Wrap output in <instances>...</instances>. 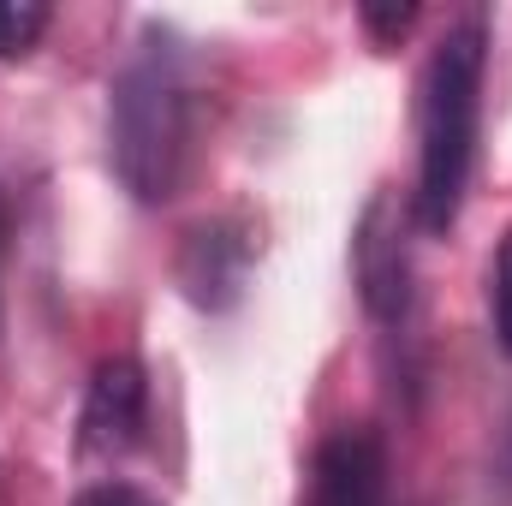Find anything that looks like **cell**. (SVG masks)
I'll list each match as a JSON object with an SVG mask.
<instances>
[{"instance_id":"7c38bea8","label":"cell","mask_w":512,"mask_h":506,"mask_svg":"<svg viewBox=\"0 0 512 506\" xmlns=\"http://www.w3.org/2000/svg\"><path fill=\"white\" fill-rule=\"evenodd\" d=\"M0 256H6V221H0Z\"/></svg>"},{"instance_id":"8992f818","label":"cell","mask_w":512,"mask_h":506,"mask_svg":"<svg viewBox=\"0 0 512 506\" xmlns=\"http://www.w3.org/2000/svg\"><path fill=\"white\" fill-rule=\"evenodd\" d=\"M245 268H251V239L233 221H209L185 239L179 256V280L203 310H227L245 292Z\"/></svg>"},{"instance_id":"52a82bcc","label":"cell","mask_w":512,"mask_h":506,"mask_svg":"<svg viewBox=\"0 0 512 506\" xmlns=\"http://www.w3.org/2000/svg\"><path fill=\"white\" fill-rule=\"evenodd\" d=\"M48 24H54L48 6H36V0H0V60H24L42 42Z\"/></svg>"},{"instance_id":"6da1fadb","label":"cell","mask_w":512,"mask_h":506,"mask_svg":"<svg viewBox=\"0 0 512 506\" xmlns=\"http://www.w3.org/2000/svg\"><path fill=\"white\" fill-rule=\"evenodd\" d=\"M483 72H489V30L483 18L453 24L417 90V191L411 215L423 233H447L465 209L471 161H477V120H483Z\"/></svg>"},{"instance_id":"3957f363","label":"cell","mask_w":512,"mask_h":506,"mask_svg":"<svg viewBox=\"0 0 512 506\" xmlns=\"http://www.w3.org/2000/svg\"><path fill=\"white\" fill-rule=\"evenodd\" d=\"M352 268H358V292L370 304L376 322H399L411 310V245H405V209L393 197H370L358 239H352Z\"/></svg>"},{"instance_id":"ba28073f","label":"cell","mask_w":512,"mask_h":506,"mask_svg":"<svg viewBox=\"0 0 512 506\" xmlns=\"http://www.w3.org/2000/svg\"><path fill=\"white\" fill-rule=\"evenodd\" d=\"M489 304H495V340L512 358V239L495 256V274H489Z\"/></svg>"},{"instance_id":"30bf717a","label":"cell","mask_w":512,"mask_h":506,"mask_svg":"<svg viewBox=\"0 0 512 506\" xmlns=\"http://www.w3.org/2000/svg\"><path fill=\"white\" fill-rule=\"evenodd\" d=\"M364 24H370V30H382V36H393V30H405V24H411V6H370V12H364Z\"/></svg>"},{"instance_id":"7a4b0ae2","label":"cell","mask_w":512,"mask_h":506,"mask_svg":"<svg viewBox=\"0 0 512 506\" xmlns=\"http://www.w3.org/2000/svg\"><path fill=\"white\" fill-rule=\"evenodd\" d=\"M108 155L137 203H167L191 161V78L167 36H143L114 78Z\"/></svg>"},{"instance_id":"8fae6325","label":"cell","mask_w":512,"mask_h":506,"mask_svg":"<svg viewBox=\"0 0 512 506\" xmlns=\"http://www.w3.org/2000/svg\"><path fill=\"white\" fill-rule=\"evenodd\" d=\"M501 483H507V495H512V429H507V441H501Z\"/></svg>"},{"instance_id":"9c48e42d","label":"cell","mask_w":512,"mask_h":506,"mask_svg":"<svg viewBox=\"0 0 512 506\" xmlns=\"http://www.w3.org/2000/svg\"><path fill=\"white\" fill-rule=\"evenodd\" d=\"M72 506H155V501L143 489H131V483H90Z\"/></svg>"},{"instance_id":"277c9868","label":"cell","mask_w":512,"mask_h":506,"mask_svg":"<svg viewBox=\"0 0 512 506\" xmlns=\"http://www.w3.org/2000/svg\"><path fill=\"white\" fill-rule=\"evenodd\" d=\"M149 423V387L143 370L131 358H108L90 393H84V417H78V453L84 459H120L126 447H137Z\"/></svg>"},{"instance_id":"5b68a950","label":"cell","mask_w":512,"mask_h":506,"mask_svg":"<svg viewBox=\"0 0 512 506\" xmlns=\"http://www.w3.org/2000/svg\"><path fill=\"white\" fill-rule=\"evenodd\" d=\"M310 506H387V453L370 429H340L322 441Z\"/></svg>"}]
</instances>
